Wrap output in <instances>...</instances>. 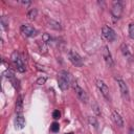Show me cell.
<instances>
[{"label": "cell", "mask_w": 134, "mask_h": 134, "mask_svg": "<svg viewBox=\"0 0 134 134\" xmlns=\"http://www.w3.org/2000/svg\"><path fill=\"white\" fill-rule=\"evenodd\" d=\"M72 86H73V89H74V91H75V94H76L77 98H79L80 100H82L83 103H87V100H88V95H87V93L85 92V90H84L82 87H80L76 82H73V83H72Z\"/></svg>", "instance_id": "obj_8"}, {"label": "cell", "mask_w": 134, "mask_h": 134, "mask_svg": "<svg viewBox=\"0 0 134 134\" xmlns=\"http://www.w3.org/2000/svg\"><path fill=\"white\" fill-rule=\"evenodd\" d=\"M102 34H103V37L108 41V42H113L115 39H116V34L114 31L113 28L105 25L103 26L102 28Z\"/></svg>", "instance_id": "obj_6"}, {"label": "cell", "mask_w": 134, "mask_h": 134, "mask_svg": "<svg viewBox=\"0 0 134 134\" xmlns=\"http://www.w3.org/2000/svg\"><path fill=\"white\" fill-rule=\"evenodd\" d=\"M47 23H48V26L49 27H51V28H53V29H55V30H61L62 29V26H61V24L58 22V21H54V20H48L47 21Z\"/></svg>", "instance_id": "obj_16"}, {"label": "cell", "mask_w": 134, "mask_h": 134, "mask_svg": "<svg viewBox=\"0 0 134 134\" xmlns=\"http://www.w3.org/2000/svg\"><path fill=\"white\" fill-rule=\"evenodd\" d=\"M68 59H69V61H70L74 66H76V67H82V66L84 65V61H83L82 57H81L76 51H74V50H72V49H70V50L68 51Z\"/></svg>", "instance_id": "obj_5"}, {"label": "cell", "mask_w": 134, "mask_h": 134, "mask_svg": "<svg viewBox=\"0 0 134 134\" xmlns=\"http://www.w3.org/2000/svg\"><path fill=\"white\" fill-rule=\"evenodd\" d=\"M120 50H121L122 55H124L126 59H128L129 61H131V60L133 59V51H132L131 47H130L128 44L122 43V44L120 45Z\"/></svg>", "instance_id": "obj_11"}, {"label": "cell", "mask_w": 134, "mask_h": 134, "mask_svg": "<svg viewBox=\"0 0 134 134\" xmlns=\"http://www.w3.org/2000/svg\"><path fill=\"white\" fill-rule=\"evenodd\" d=\"M65 134H73L72 132H70V133H65Z\"/></svg>", "instance_id": "obj_27"}, {"label": "cell", "mask_w": 134, "mask_h": 134, "mask_svg": "<svg viewBox=\"0 0 134 134\" xmlns=\"http://www.w3.org/2000/svg\"><path fill=\"white\" fill-rule=\"evenodd\" d=\"M128 32H129V37L134 40V23H130L129 24V26H128Z\"/></svg>", "instance_id": "obj_18"}, {"label": "cell", "mask_w": 134, "mask_h": 134, "mask_svg": "<svg viewBox=\"0 0 134 134\" xmlns=\"http://www.w3.org/2000/svg\"><path fill=\"white\" fill-rule=\"evenodd\" d=\"M96 87L98 88V90H99V92L102 93V95H103L108 102H110L111 97H110V91H109L108 86H107L102 80H97V81H96Z\"/></svg>", "instance_id": "obj_7"}, {"label": "cell", "mask_w": 134, "mask_h": 134, "mask_svg": "<svg viewBox=\"0 0 134 134\" xmlns=\"http://www.w3.org/2000/svg\"><path fill=\"white\" fill-rule=\"evenodd\" d=\"M115 80H116L117 85L119 87V91H120V94H121L122 98L125 100H129L130 99V93H129V88H128L126 82L121 77H119V76H116Z\"/></svg>", "instance_id": "obj_3"}, {"label": "cell", "mask_w": 134, "mask_h": 134, "mask_svg": "<svg viewBox=\"0 0 134 134\" xmlns=\"http://www.w3.org/2000/svg\"><path fill=\"white\" fill-rule=\"evenodd\" d=\"M102 53H103V58L106 62V64L109 66V67H113L114 66V61L112 59V54L108 48V46H104L103 47V50H102Z\"/></svg>", "instance_id": "obj_10"}, {"label": "cell", "mask_w": 134, "mask_h": 134, "mask_svg": "<svg viewBox=\"0 0 134 134\" xmlns=\"http://www.w3.org/2000/svg\"><path fill=\"white\" fill-rule=\"evenodd\" d=\"M20 30L21 32L25 36V37H28V38H31V37H35L37 35V29L34 28L31 25L29 24H22L21 27H20Z\"/></svg>", "instance_id": "obj_9"}, {"label": "cell", "mask_w": 134, "mask_h": 134, "mask_svg": "<svg viewBox=\"0 0 134 134\" xmlns=\"http://www.w3.org/2000/svg\"><path fill=\"white\" fill-rule=\"evenodd\" d=\"M60 116H61L60 111H59V110H54V111H53V113H52V117H53L54 119H59V118H60Z\"/></svg>", "instance_id": "obj_22"}, {"label": "cell", "mask_w": 134, "mask_h": 134, "mask_svg": "<svg viewBox=\"0 0 134 134\" xmlns=\"http://www.w3.org/2000/svg\"><path fill=\"white\" fill-rule=\"evenodd\" d=\"M88 120H89V122H90V125H92L94 128H96L97 129V126H98V122H97V120H96V118L95 117H92V116H89L88 117Z\"/></svg>", "instance_id": "obj_21"}, {"label": "cell", "mask_w": 134, "mask_h": 134, "mask_svg": "<svg viewBox=\"0 0 134 134\" xmlns=\"http://www.w3.org/2000/svg\"><path fill=\"white\" fill-rule=\"evenodd\" d=\"M10 59H12V62H13L14 66L16 67V69H17L19 72H24V71H25V69H26V68H25V65H24L23 60L21 59V57H20V54H19L18 51H14V52L12 53Z\"/></svg>", "instance_id": "obj_2"}, {"label": "cell", "mask_w": 134, "mask_h": 134, "mask_svg": "<svg viewBox=\"0 0 134 134\" xmlns=\"http://www.w3.org/2000/svg\"><path fill=\"white\" fill-rule=\"evenodd\" d=\"M1 24H2V27L4 29H6L8 27V18L6 16H3L1 17Z\"/></svg>", "instance_id": "obj_19"}, {"label": "cell", "mask_w": 134, "mask_h": 134, "mask_svg": "<svg viewBox=\"0 0 134 134\" xmlns=\"http://www.w3.org/2000/svg\"><path fill=\"white\" fill-rule=\"evenodd\" d=\"M111 117H112V120L114 121V124H115L116 126H118V127H120V128L124 127V119H122V117L120 116V114H119L117 111H113Z\"/></svg>", "instance_id": "obj_13"}, {"label": "cell", "mask_w": 134, "mask_h": 134, "mask_svg": "<svg viewBox=\"0 0 134 134\" xmlns=\"http://www.w3.org/2000/svg\"><path fill=\"white\" fill-rule=\"evenodd\" d=\"M37 15H38L37 8H30V9L27 12V17H28V19H30V20H35L36 17H37Z\"/></svg>", "instance_id": "obj_17"}, {"label": "cell", "mask_w": 134, "mask_h": 134, "mask_svg": "<svg viewBox=\"0 0 134 134\" xmlns=\"http://www.w3.org/2000/svg\"><path fill=\"white\" fill-rule=\"evenodd\" d=\"M128 134H134V127H130L129 128V131H128Z\"/></svg>", "instance_id": "obj_25"}, {"label": "cell", "mask_w": 134, "mask_h": 134, "mask_svg": "<svg viewBox=\"0 0 134 134\" xmlns=\"http://www.w3.org/2000/svg\"><path fill=\"white\" fill-rule=\"evenodd\" d=\"M124 12V5L121 1H115L111 7V16L113 17L114 20H118Z\"/></svg>", "instance_id": "obj_4"}, {"label": "cell", "mask_w": 134, "mask_h": 134, "mask_svg": "<svg viewBox=\"0 0 134 134\" xmlns=\"http://www.w3.org/2000/svg\"><path fill=\"white\" fill-rule=\"evenodd\" d=\"M4 74H5L6 79H7V80L13 84V86H14L16 89H18V88H19V81L16 79L14 71H13V70H10V69H8V70H6V71L4 72Z\"/></svg>", "instance_id": "obj_12"}, {"label": "cell", "mask_w": 134, "mask_h": 134, "mask_svg": "<svg viewBox=\"0 0 134 134\" xmlns=\"http://www.w3.org/2000/svg\"><path fill=\"white\" fill-rule=\"evenodd\" d=\"M71 75L66 70H61L58 74V85L62 91L67 90L71 85Z\"/></svg>", "instance_id": "obj_1"}, {"label": "cell", "mask_w": 134, "mask_h": 134, "mask_svg": "<svg viewBox=\"0 0 134 134\" xmlns=\"http://www.w3.org/2000/svg\"><path fill=\"white\" fill-rule=\"evenodd\" d=\"M45 82H46V77H39L36 83H37L38 85H43Z\"/></svg>", "instance_id": "obj_23"}, {"label": "cell", "mask_w": 134, "mask_h": 134, "mask_svg": "<svg viewBox=\"0 0 134 134\" xmlns=\"http://www.w3.org/2000/svg\"><path fill=\"white\" fill-rule=\"evenodd\" d=\"M21 3H22L23 5H29L31 2H30V1H21Z\"/></svg>", "instance_id": "obj_26"}, {"label": "cell", "mask_w": 134, "mask_h": 134, "mask_svg": "<svg viewBox=\"0 0 134 134\" xmlns=\"http://www.w3.org/2000/svg\"><path fill=\"white\" fill-rule=\"evenodd\" d=\"M93 111H94V112H95L97 115H99V114H100V111L98 110V106H97L96 104H94V107H93Z\"/></svg>", "instance_id": "obj_24"}, {"label": "cell", "mask_w": 134, "mask_h": 134, "mask_svg": "<svg viewBox=\"0 0 134 134\" xmlns=\"http://www.w3.org/2000/svg\"><path fill=\"white\" fill-rule=\"evenodd\" d=\"M22 109H23V96L19 95L18 98H17V102H16V112H17V114H21Z\"/></svg>", "instance_id": "obj_15"}, {"label": "cell", "mask_w": 134, "mask_h": 134, "mask_svg": "<svg viewBox=\"0 0 134 134\" xmlns=\"http://www.w3.org/2000/svg\"><path fill=\"white\" fill-rule=\"evenodd\" d=\"M15 126L16 129H23L25 126V118L23 117L22 114H17L16 119H15Z\"/></svg>", "instance_id": "obj_14"}, {"label": "cell", "mask_w": 134, "mask_h": 134, "mask_svg": "<svg viewBox=\"0 0 134 134\" xmlns=\"http://www.w3.org/2000/svg\"><path fill=\"white\" fill-rule=\"evenodd\" d=\"M59 130H60V125L58 122H55V121L52 122L51 126H50V131L53 132V133H55V132H59Z\"/></svg>", "instance_id": "obj_20"}]
</instances>
